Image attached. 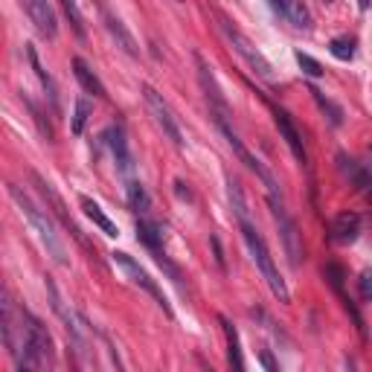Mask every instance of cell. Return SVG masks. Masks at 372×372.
Masks as SVG:
<instances>
[{
    "mask_svg": "<svg viewBox=\"0 0 372 372\" xmlns=\"http://www.w3.org/2000/svg\"><path fill=\"white\" fill-rule=\"evenodd\" d=\"M18 340H15V352L12 361L18 369H44L53 366L55 349H53V337L33 311L21 308V329H18Z\"/></svg>",
    "mask_w": 372,
    "mask_h": 372,
    "instance_id": "cell-1",
    "label": "cell"
},
{
    "mask_svg": "<svg viewBox=\"0 0 372 372\" xmlns=\"http://www.w3.org/2000/svg\"><path fill=\"white\" fill-rule=\"evenodd\" d=\"M9 198L18 204L21 215L29 221V227H33V233L38 236V242L44 245V250H47L50 256H53V262H55V265H67L64 245H62V239H58V233H55V227H53V221L47 218V213H44L41 206H38L33 198H29L18 184H9Z\"/></svg>",
    "mask_w": 372,
    "mask_h": 372,
    "instance_id": "cell-2",
    "label": "cell"
},
{
    "mask_svg": "<svg viewBox=\"0 0 372 372\" xmlns=\"http://www.w3.org/2000/svg\"><path fill=\"white\" fill-rule=\"evenodd\" d=\"M239 221V230H242V239L250 250V256L253 262L259 265V271L267 282V288H271V294L276 296L279 303H291V294H288V285H285V279H282V274L276 271V262L271 256V250H267L265 239H262V233L256 230V224H253V218H236Z\"/></svg>",
    "mask_w": 372,
    "mask_h": 372,
    "instance_id": "cell-3",
    "label": "cell"
},
{
    "mask_svg": "<svg viewBox=\"0 0 372 372\" xmlns=\"http://www.w3.org/2000/svg\"><path fill=\"white\" fill-rule=\"evenodd\" d=\"M218 29H221V35H224L227 41H230V47L239 53L242 58H245V64L256 73L259 79H265V82H274L276 76H274V67H271V62L262 55V50L253 44L239 26H236L230 18H224V15H218Z\"/></svg>",
    "mask_w": 372,
    "mask_h": 372,
    "instance_id": "cell-4",
    "label": "cell"
},
{
    "mask_svg": "<svg viewBox=\"0 0 372 372\" xmlns=\"http://www.w3.org/2000/svg\"><path fill=\"white\" fill-rule=\"evenodd\" d=\"M210 116H213L215 128H218L221 134H224V140H227V145H230L233 152H236V157H239V160L245 163V166H247V169H250V172L256 175L259 181L267 186V195H279V184H276V177H274V175L267 172V169L262 166V163H259L256 157H253V154L247 152V145L242 143V137H239V134H236V128L230 125V114H218V111H210Z\"/></svg>",
    "mask_w": 372,
    "mask_h": 372,
    "instance_id": "cell-5",
    "label": "cell"
},
{
    "mask_svg": "<svg viewBox=\"0 0 372 372\" xmlns=\"http://www.w3.org/2000/svg\"><path fill=\"white\" fill-rule=\"evenodd\" d=\"M44 288H47V296H50V305H53V311H55V317L64 323V332H67V340H70V346L76 349V355L85 361V355H87V329H85V317L82 315H76L73 308H67V303L62 300V294H58V288H55V282L47 276L44 279Z\"/></svg>",
    "mask_w": 372,
    "mask_h": 372,
    "instance_id": "cell-6",
    "label": "cell"
},
{
    "mask_svg": "<svg viewBox=\"0 0 372 372\" xmlns=\"http://www.w3.org/2000/svg\"><path fill=\"white\" fill-rule=\"evenodd\" d=\"M33 184H35V189H38V195L44 198V201H47V210H53V215L58 218V221H62V227L64 230H70V236H73V239H76L87 253H96V247L91 245V242H87V236L82 233V227L76 224V221H73L70 215H67V206H64V201H62V195H58V192L53 189V184L50 181H44V177L38 175V172H33Z\"/></svg>",
    "mask_w": 372,
    "mask_h": 372,
    "instance_id": "cell-7",
    "label": "cell"
},
{
    "mask_svg": "<svg viewBox=\"0 0 372 372\" xmlns=\"http://www.w3.org/2000/svg\"><path fill=\"white\" fill-rule=\"evenodd\" d=\"M143 91V99H145V108L152 111V116H154V123H157V128L166 134V137L177 145V148H184V131H181V123H177V116H175V111L169 108V102L163 99V94H157L152 85H143L140 87Z\"/></svg>",
    "mask_w": 372,
    "mask_h": 372,
    "instance_id": "cell-8",
    "label": "cell"
},
{
    "mask_svg": "<svg viewBox=\"0 0 372 372\" xmlns=\"http://www.w3.org/2000/svg\"><path fill=\"white\" fill-rule=\"evenodd\" d=\"M111 256H114V262L116 265H120L123 267V271H125V276L134 282V285H137V288H143L148 296H152V300L163 308V311H166V315L172 317V308H169V303H166V296H163V291L157 288V282L152 279V276H148V271H145V267L137 262V259H134V256H128V253H123V250H116V253H111Z\"/></svg>",
    "mask_w": 372,
    "mask_h": 372,
    "instance_id": "cell-9",
    "label": "cell"
},
{
    "mask_svg": "<svg viewBox=\"0 0 372 372\" xmlns=\"http://www.w3.org/2000/svg\"><path fill=\"white\" fill-rule=\"evenodd\" d=\"M267 206L274 213V221L279 227V236H282V245H285V253L291 265L296 267L303 259V242H300V233H296V224L291 221V215L285 213V204H282V195H267Z\"/></svg>",
    "mask_w": 372,
    "mask_h": 372,
    "instance_id": "cell-10",
    "label": "cell"
},
{
    "mask_svg": "<svg viewBox=\"0 0 372 372\" xmlns=\"http://www.w3.org/2000/svg\"><path fill=\"white\" fill-rule=\"evenodd\" d=\"M271 114H274V123H276V128H279V137L285 140V145L291 148L294 160L305 166V163H308V152H305L303 134L296 131V125H294V120H291V114H288V111H282V108H276V105H271Z\"/></svg>",
    "mask_w": 372,
    "mask_h": 372,
    "instance_id": "cell-11",
    "label": "cell"
},
{
    "mask_svg": "<svg viewBox=\"0 0 372 372\" xmlns=\"http://www.w3.org/2000/svg\"><path fill=\"white\" fill-rule=\"evenodd\" d=\"M96 6H99V15H102V24H105V29L111 33V38L116 41V47H120L125 55H131V58H140V44L134 41V35L125 29V24L116 18V15L102 3V0H96Z\"/></svg>",
    "mask_w": 372,
    "mask_h": 372,
    "instance_id": "cell-12",
    "label": "cell"
},
{
    "mask_svg": "<svg viewBox=\"0 0 372 372\" xmlns=\"http://www.w3.org/2000/svg\"><path fill=\"white\" fill-rule=\"evenodd\" d=\"M195 67H198V85H201V91H204L206 102H210V111L230 114V102H227L224 91H221V87H218V82H215V76H213L210 64H206L198 53H195Z\"/></svg>",
    "mask_w": 372,
    "mask_h": 372,
    "instance_id": "cell-13",
    "label": "cell"
},
{
    "mask_svg": "<svg viewBox=\"0 0 372 372\" xmlns=\"http://www.w3.org/2000/svg\"><path fill=\"white\" fill-rule=\"evenodd\" d=\"M21 6H24V12H26V18L33 21V26H35L47 41H53V38L58 35L55 12H53V6L47 3V0H21Z\"/></svg>",
    "mask_w": 372,
    "mask_h": 372,
    "instance_id": "cell-14",
    "label": "cell"
},
{
    "mask_svg": "<svg viewBox=\"0 0 372 372\" xmlns=\"http://www.w3.org/2000/svg\"><path fill=\"white\" fill-rule=\"evenodd\" d=\"M271 9L279 15V18H285L288 24H294L296 29H308L315 26V18H311V9L305 0H271Z\"/></svg>",
    "mask_w": 372,
    "mask_h": 372,
    "instance_id": "cell-15",
    "label": "cell"
},
{
    "mask_svg": "<svg viewBox=\"0 0 372 372\" xmlns=\"http://www.w3.org/2000/svg\"><path fill=\"white\" fill-rule=\"evenodd\" d=\"M329 236H332L335 245H352V242H358V236H361V215L358 213H349V210L335 215L332 227H329Z\"/></svg>",
    "mask_w": 372,
    "mask_h": 372,
    "instance_id": "cell-16",
    "label": "cell"
},
{
    "mask_svg": "<svg viewBox=\"0 0 372 372\" xmlns=\"http://www.w3.org/2000/svg\"><path fill=\"white\" fill-rule=\"evenodd\" d=\"M73 73H76V79H79V85L85 87L87 94H94L96 99H108V91H105V85L99 82V76L91 70V64L85 62V58H73Z\"/></svg>",
    "mask_w": 372,
    "mask_h": 372,
    "instance_id": "cell-17",
    "label": "cell"
},
{
    "mask_svg": "<svg viewBox=\"0 0 372 372\" xmlns=\"http://www.w3.org/2000/svg\"><path fill=\"white\" fill-rule=\"evenodd\" d=\"M105 140H108V145H111V154H114V160H116V166H120L123 172H128V169H131V154H128V140H125L123 125L114 123V125L105 131Z\"/></svg>",
    "mask_w": 372,
    "mask_h": 372,
    "instance_id": "cell-18",
    "label": "cell"
},
{
    "mask_svg": "<svg viewBox=\"0 0 372 372\" xmlns=\"http://www.w3.org/2000/svg\"><path fill=\"white\" fill-rule=\"evenodd\" d=\"M218 323H221V332H224V340H227V364L233 366V369H245V355H242V340H239V332H236V326L221 315L218 317Z\"/></svg>",
    "mask_w": 372,
    "mask_h": 372,
    "instance_id": "cell-19",
    "label": "cell"
},
{
    "mask_svg": "<svg viewBox=\"0 0 372 372\" xmlns=\"http://www.w3.org/2000/svg\"><path fill=\"white\" fill-rule=\"evenodd\" d=\"M26 58H29V64H33V70H35V76L41 79V85H44V91H47V99H50V105H53V111H58V87H55V82H53V76L47 70H44V64H41V58H38V50L33 47V44H26Z\"/></svg>",
    "mask_w": 372,
    "mask_h": 372,
    "instance_id": "cell-20",
    "label": "cell"
},
{
    "mask_svg": "<svg viewBox=\"0 0 372 372\" xmlns=\"http://www.w3.org/2000/svg\"><path fill=\"white\" fill-rule=\"evenodd\" d=\"M79 204H82V210H85V215L87 218H91L94 221V224L102 230V233H105V236H120V230H116V224H114V221L105 215V213H102V206L96 204V201H91V198H87V195H82L79 198Z\"/></svg>",
    "mask_w": 372,
    "mask_h": 372,
    "instance_id": "cell-21",
    "label": "cell"
},
{
    "mask_svg": "<svg viewBox=\"0 0 372 372\" xmlns=\"http://www.w3.org/2000/svg\"><path fill=\"white\" fill-rule=\"evenodd\" d=\"M308 94L311 96H315V102H317V108H320V114L326 116V120H329L335 128H340V125H344V108H340L337 105V102H332L329 96H326L323 91H320V87H315V85H311L308 87Z\"/></svg>",
    "mask_w": 372,
    "mask_h": 372,
    "instance_id": "cell-22",
    "label": "cell"
},
{
    "mask_svg": "<svg viewBox=\"0 0 372 372\" xmlns=\"http://www.w3.org/2000/svg\"><path fill=\"white\" fill-rule=\"evenodd\" d=\"M137 239L152 253L163 250V233H160V227L154 224V221H148V218H137Z\"/></svg>",
    "mask_w": 372,
    "mask_h": 372,
    "instance_id": "cell-23",
    "label": "cell"
},
{
    "mask_svg": "<svg viewBox=\"0 0 372 372\" xmlns=\"http://www.w3.org/2000/svg\"><path fill=\"white\" fill-rule=\"evenodd\" d=\"M125 195H128L131 210H137V213H145L148 206H152V198H148V192H145V186L140 181H128Z\"/></svg>",
    "mask_w": 372,
    "mask_h": 372,
    "instance_id": "cell-24",
    "label": "cell"
},
{
    "mask_svg": "<svg viewBox=\"0 0 372 372\" xmlns=\"http://www.w3.org/2000/svg\"><path fill=\"white\" fill-rule=\"evenodd\" d=\"M329 53L337 58V62H352L355 58V38L349 35H337L329 41Z\"/></svg>",
    "mask_w": 372,
    "mask_h": 372,
    "instance_id": "cell-25",
    "label": "cell"
},
{
    "mask_svg": "<svg viewBox=\"0 0 372 372\" xmlns=\"http://www.w3.org/2000/svg\"><path fill=\"white\" fill-rule=\"evenodd\" d=\"M337 166H340V172H344L346 177H352V184H355V186H366V175H364V169H361L352 157L337 154Z\"/></svg>",
    "mask_w": 372,
    "mask_h": 372,
    "instance_id": "cell-26",
    "label": "cell"
},
{
    "mask_svg": "<svg viewBox=\"0 0 372 372\" xmlns=\"http://www.w3.org/2000/svg\"><path fill=\"white\" fill-rule=\"evenodd\" d=\"M58 3H62V9L67 15V21L73 26V33H76V38H85L87 33H85V21H82V12L76 6V0H58Z\"/></svg>",
    "mask_w": 372,
    "mask_h": 372,
    "instance_id": "cell-27",
    "label": "cell"
},
{
    "mask_svg": "<svg viewBox=\"0 0 372 372\" xmlns=\"http://www.w3.org/2000/svg\"><path fill=\"white\" fill-rule=\"evenodd\" d=\"M323 276L326 279H329V285H332V291L340 296V300H344V279H346V274H344V267H340V265H335V262H329V265H326L323 267Z\"/></svg>",
    "mask_w": 372,
    "mask_h": 372,
    "instance_id": "cell-28",
    "label": "cell"
},
{
    "mask_svg": "<svg viewBox=\"0 0 372 372\" xmlns=\"http://www.w3.org/2000/svg\"><path fill=\"white\" fill-rule=\"evenodd\" d=\"M294 58H296V64L303 67L305 76H311V79H320L323 73H326V70H323V64L317 62V58H311V55H308V53H303V50H296V55H294Z\"/></svg>",
    "mask_w": 372,
    "mask_h": 372,
    "instance_id": "cell-29",
    "label": "cell"
},
{
    "mask_svg": "<svg viewBox=\"0 0 372 372\" xmlns=\"http://www.w3.org/2000/svg\"><path fill=\"white\" fill-rule=\"evenodd\" d=\"M87 116H91V102H87V99H76V111H73V123H70V128H73L76 137L85 131Z\"/></svg>",
    "mask_w": 372,
    "mask_h": 372,
    "instance_id": "cell-30",
    "label": "cell"
},
{
    "mask_svg": "<svg viewBox=\"0 0 372 372\" xmlns=\"http://www.w3.org/2000/svg\"><path fill=\"white\" fill-rule=\"evenodd\" d=\"M361 296H364V300H372V271H369V267L361 274Z\"/></svg>",
    "mask_w": 372,
    "mask_h": 372,
    "instance_id": "cell-31",
    "label": "cell"
},
{
    "mask_svg": "<svg viewBox=\"0 0 372 372\" xmlns=\"http://www.w3.org/2000/svg\"><path fill=\"white\" fill-rule=\"evenodd\" d=\"M213 250H215V265L221 267V271H227V265H224V250H221V242H218V236H213Z\"/></svg>",
    "mask_w": 372,
    "mask_h": 372,
    "instance_id": "cell-32",
    "label": "cell"
},
{
    "mask_svg": "<svg viewBox=\"0 0 372 372\" xmlns=\"http://www.w3.org/2000/svg\"><path fill=\"white\" fill-rule=\"evenodd\" d=\"M262 364H265L267 369H271V372L276 369V364H274V358H271V355H267V352H262Z\"/></svg>",
    "mask_w": 372,
    "mask_h": 372,
    "instance_id": "cell-33",
    "label": "cell"
},
{
    "mask_svg": "<svg viewBox=\"0 0 372 372\" xmlns=\"http://www.w3.org/2000/svg\"><path fill=\"white\" fill-rule=\"evenodd\" d=\"M369 3H372V0H361V9H369Z\"/></svg>",
    "mask_w": 372,
    "mask_h": 372,
    "instance_id": "cell-34",
    "label": "cell"
},
{
    "mask_svg": "<svg viewBox=\"0 0 372 372\" xmlns=\"http://www.w3.org/2000/svg\"><path fill=\"white\" fill-rule=\"evenodd\" d=\"M369 201H372V189H369Z\"/></svg>",
    "mask_w": 372,
    "mask_h": 372,
    "instance_id": "cell-35",
    "label": "cell"
},
{
    "mask_svg": "<svg viewBox=\"0 0 372 372\" xmlns=\"http://www.w3.org/2000/svg\"><path fill=\"white\" fill-rule=\"evenodd\" d=\"M267 3H271V0H267Z\"/></svg>",
    "mask_w": 372,
    "mask_h": 372,
    "instance_id": "cell-36",
    "label": "cell"
}]
</instances>
